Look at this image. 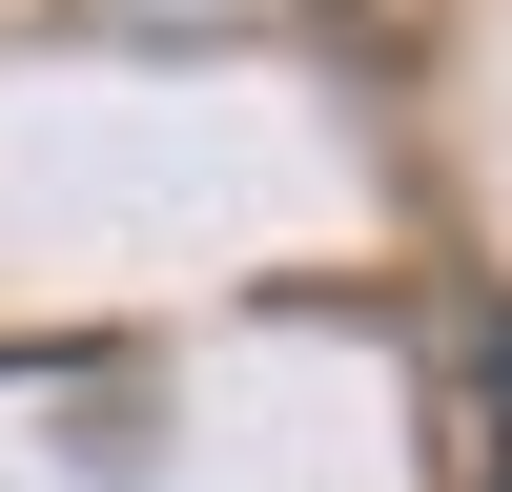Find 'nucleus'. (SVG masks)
I'll return each mask as SVG.
<instances>
[{
  "mask_svg": "<svg viewBox=\"0 0 512 492\" xmlns=\"http://www.w3.org/2000/svg\"><path fill=\"white\" fill-rule=\"evenodd\" d=\"M472 410H492V431H472V492H512V308L472 328Z\"/></svg>",
  "mask_w": 512,
  "mask_h": 492,
  "instance_id": "1",
  "label": "nucleus"
}]
</instances>
